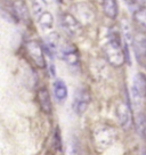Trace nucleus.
Segmentation results:
<instances>
[{"label":"nucleus","mask_w":146,"mask_h":155,"mask_svg":"<svg viewBox=\"0 0 146 155\" xmlns=\"http://www.w3.org/2000/svg\"><path fill=\"white\" fill-rule=\"evenodd\" d=\"M103 54L108 64L114 68H120L127 61L124 48H122L121 42L118 37L111 38L103 47Z\"/></svg>","instance_id":"f257e3e1"},{"label":"nucleus","mask_w":146,"mask_h":155,"mask_svg":"<svg viewBox=\"0 0 146 155\" xmlns=\"http://www.w3.org/2000/svg\"><path fill=\"white\" fill-rule=\"evenodd\" d=\"M25 50L30 57V59L33 62L38 68H45L46 61H45L44 50L42 46L38 40H30L25 44Z\"/></svg>","instance_id":"f03ea898"},{"label":"nucleus","mask_w":146,"mask_h":155,"mask_svg":"<svg viewBox=\"0 0 146 155\" xmlns=\"http://www.w3.org/2000/svg\"><path fill=\"white\" fill-rule=\"evenodd\" d=\"M59 22L62 28L72 37H79L82 32V25L72 14H62L59 16Z\"/></svg>","instance_id":"7ed1b4c3"},{"label":"nucleus","mask_w":146,"mask_h":155,"mask_svg":"<svg viewBox=\"0 0 146 155\" xmlns=\"http://www.w3.org/2000/svg\"><path fill=\"white\" fill-rule=\"evenodd\" d=\"M94 139L101 148H106L107 146H110L114 141L115 134L112 128L103 126L94 131Z\"/></svg>","instance_id":"20e7f679"},{"label":"nucleus","mask_w":146,"mask_h":155,"mask_svg":"<svg viewBox=\"0 0 146 155\" xmlns=\"http://www.w3.org/2000/svg\"><path fill=\"white\" fill-rule=\"evenodd\" d=\"M89 103H90L89 92L83 88L78 89L74 94V98H73V110H74V112L78 115H82L83 113L87 111Z\"/></svg>","instance_id":"39448f33"},{"label":"nucleus","mask_w":146,"mask_h":155,"mask_svg":"<svg viewBox=\"0 0 146 155\" xmlns=\"http://www.w3.org/2000/svg\"><path fill=\"white\" fill-rule=\"evenodd\" d=\"M132 49L138 62L141 63L146 59V35L144 32H137L131 39Z\"/></svg>","instance_id":"423d86ee"},{"label":"nucleus","mask_w":146,"mask_h":155,"mask_svg":"<svg viewBox=\"0 0 146 155\" xmlns=\"http://www.w3.org/2000/svg\"><path fill=\"white\" fill-rule=\"evenodd\" d=\"M117 116L118 120L123 129L128 130L131 127V110L130 105L127 102H121L118 104L117 106Z\"/></svg>","instance_id":"0eeeda50"},{"label":"nucleus","mask_w":146,"mask_h":155,"mask_svg":"<svg viewBox=\"0 0 146 155\" xmlns=\"http://www.w3.org/2000/svg\"><path fill=\"white\" fill-rule=\"evenodd\" d=\"M132 95L136 101L146 97V77L143 73H137L134 78Z\"/></svg>","instance_id":"6e6552de"},{"label":"nucleus","mask_w":146,"mask_h":155,"mask_svg":"<svg viewBox=\"0 0 146 155\" xmlns=\"http://www.w3.org/2000/svg\"><path fill=\"white\" fill-rule=\"evenodd\" d=\"M12 9H13V13H14L16 21H23V22H26V23L30 21V13L24 1H22V0L14 1L12 4Z\"/></svg>","instance_id":"1a4fd4ad"},{"label":"nucleus","mask_w":146,"mask_h":155,"mask_svg":"<svg viewBox=\"0 0 146 155\" xmlns=\"http://www.w3.org/2000/svg\"><path fill=\"white\" fill-rule=\"evenodd\" d=\"M62 57L66 62V64L71 66H77L79 64V53L77 48L71 45H66L62 49Z\"/></svg>","instance_id":"9d476101"},{"label":"nucleus","mask_w":146,"mask_h":155,"mask_svg":"<svg viewBox=\"0 0 146 155\" xmlns=\"http://www.w3.org/2000/svg\"><path fill=\"white\" fill-rule=\"evenodd\" d=\"M132 21L139 32H146V7H139L134 10Z\"/></svg>","instance_id":"9b49d317"},{"label":"nucleus","mask_w":146,"mask_h":155,"mask_svg":"<svg viewBox=\"0 0 146 155\" xmlns=\"http://www.w3.org/2000/svg\"><path fill=\"white\" fill-rule=\"evenodd\" d=\"M38 101H39L41 110L45 113L49 114L51 112V99H50V95L46 88H42L38 91Z\"/></svg>","instance_id":"f8f14e48"},{"label":"nucleus","mask_w":146,"mask_h":155,"mask_svg":"<svg viewBox=\"0 0 146 155\" xmlns=\"http://www.w3.org/2000/svg\"><path fill=\"white\" fill-rule=\"evenodd\" d=\"M103 12L108 18H117L119 14V6L117 0H102Z\"/></svg>","instance_id":"ddd939ff"},{"label":"nucleus","mask_w":146,"mask_h":155,"mask_svg":"<svg viewBox=\"0 0 146 155\" xmlns=\"http://www.w3.org/2000/svg\"><path fill=\"white\" fill-rule=\"evenodd\" d=\"M46 48L49 55H55L59 48V35L56 32H51L46 37Z\"/></svg>","instance_id":"4468645a"},{"label":"nucleus","mask_w":146,"mask_h":155,"mask_svg":"<svg viewBox=\"0 0 146 155\" xmlns=\"http://www.w3.org/2000/svg\"><path fill=\"white\" fill-rule=\"evenodd\" d=\"M54 95L58 103H63L68 97V88L62 80H56L54 83Z\"/></svg>","instance_id":"2eb2a0df"},{"label":"nucleus","mask_w":146,"mask_h":155,"mask_svg":"<svg viewBox=\"0 0 146 155\" xmlns=\"http://www.w3.org/2000/svg\"><path fill=\"white\" fill-rule=\"evenodd\" d=\"M38 22H39L40 26H42L44 29H51L54 23L53 15L48 13L47 10H45L41 14L38 15Z\"/></svg>","instance_id":"dca6fc26"},{"label":"nucleus","mask_w":146,"mask_h":155,"mask_svg":"<svg viewBox=\"0 0 146 155\" xmlns=\"http://www.w3.org/2000/svg\"><path fill=\"white\" fill-rule=\"evenodd\" d=\"M136 129L137 132L143 137H146V115H144L143 113H139L136 116Z\"/></svg>","instance_id":"f3484780"},{"label":"nucleus","mask_w":146,"mask_h":155,"mask_svg":"<svg viewBox=\"0 0 146 155\" xmlns=\"http://www.w3.org/2000/svg\"><path fill=\"white\" fill-rule=\"evenodd\" d=\"M54 147L56 150H62V139H61V131L58 130V128H56L55 134H54Z\"/></svg>","instance_id":"a211bd4d"},{"label":"nucleus","mask_w":146,"mask_h":155,"mask_svg":"<svg viewBox=\"0 0 146 155\" xmlns=\"http://www.w3.org/2000/svg\"><path fill=\"white\" fill-rule=\"evenodd\" d=\"M32 1V7H42L46 6V0H31Z\"/></svg>","instance_id":"6ab92c4d"},{"label":"nucleus","mask_w":146,"mask_h":155,"mask_svg":"<svg viewBox=\"0 0 146 155\" xmlns=\"http://www.w3.org/2000/svg\"><path fill=\"white\" fill-rule=\"evenodd\" d=\"M137 2L141 7H146V0H137Z\"/></svg>","instance_id":"aec40b11"},{"label":"nucleus","mask_w":146,"mask_h":155,"mask_svg":"<svg viewBox=\"0 0 146 155\" xmlns=\"http://www.w3.org/2000/svg\"><path fill=\"white\" fill-rule=\"evenodd\" d=\"M101 1H102V0H101Z\"/></svg>","instance_id":"412c9836"}]
</instances>
